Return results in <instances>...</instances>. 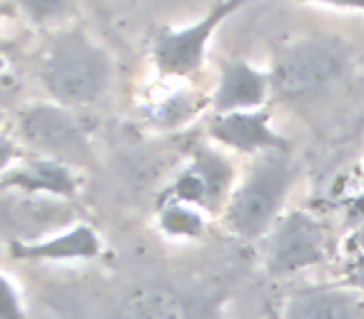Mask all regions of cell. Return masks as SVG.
<instances>
[{
	"instance_id": "5bb4252c",
	"label": "cell",
	"mask_w": 364,
	"mask_h": 319,
	"mask_svg": "<svg viewBox=\"0 0 364 319\" xmlns=\"http://www.w3.org/2000/svg\"><path fill=\"white\" fill-rule=\"evenodd\" d=\"M162 227L175 237H193L203 232V220L193 210V205L185 202H170L162 210Z\"/></svg>"
},
{
	"instance_id": "8992f818",
	"label": "cell",
	"mask_w": 364,
	"mask_h": 319,
	"mask_svg": "<svg viewBox=\"0 0 364 319\" xmlns=\"http://www.w3.org/2000/svg\"><path fill=\"white\" fill-rule=\"evenodd\" d=\"M245 0H225L208 13L198 26L182 31H165L155 40V63L165 75H190L200 67L213 31Z\"/></svg>"
},
{
	"instance_id": "ac0fdd59",
	"label": "cell",
	"mask_w": 364,
	"mask_h": 319,
	"mask_svg": "<svg viewBox=\"0 0 364 319\" xmlns=\"http://www.w3.org/2000/svg\"><path fill=\"white\" fill-rule=\"evenodd\" d=\"M16 155H18L16 142L0 135V173H3V170H6L8 165L13 163V160H16Z\"/></svg>"
},
{
	"instance_id": "30bf717a",
	"label": "cell",
	"mask_w": 364,
	"mask_h": 319,
	"mask_svg": "<svg viewBox=\"0 0 364 319\" xmlns=\"http://www.w3.org/2000/svg\"><path fill=\"white\" fill-rule=\"evenodd\" d=\"M232 180V168L218 155H198L195 163L190 165L185 173L177 178L172 185L170 195L172 202H185V205H213L225 195Z\"/></svg>"
},
{
	"instance_id": "d6986e66",
	"label": "cell",
	"mask_w": 364,
	"mask_h": 319,
	"mask_svg": "<svg viewBox=\"0 0 364 319\" xmlns=\"http://www.w3.org/2000/svg\"><path fill=\"white\" fill-rule=\"evenodd\" d=\"M349 284L364 292V257L359 259V262L352 267V272H349Z\"/></svg>"
},
{
	"instance_id": "ffe728a7",
	"label": "cell",
	"mask_w": 364,
	"mask_h": 319,
	"mask_svg": "<svg viewBox=\"0 0 364 319\" xmlns=\"http://www.w3.org/2000/svg\"><path fill=\"white\" fill-rule=\"evenodd\" d=\"M357 205L359 210L364 212V173H362V180H359V195H357Z\"/></svg>"
},
{
	"instance_id": "7a4b0ae2",
	"label": "cell",
	"mask_w": 364,
	"mask_h": 319,
	"mask_svg": "<svg viewBox=\"0 0 364 319\" xmlns=\"http://www.w3.org/2000/svg\"><path fill=\"white\" fill-rule=\"evenodd\" d=\"M41 77L60 105H90L110 82V63L82 33H65L48 48Z\"/></svg>"
},
{
	"instance_id": "7c38bea8",
	"label": "cell",
	"mask_w": 364,
	"mask_h": 319,
	"mask_svg": "<svg viewBox=\"0 0 364 319\" xmlns=\"http://www.w3.org/2000/svg\"><path fill=\"white\" fill-rule=\"evenodd\" d=\"M26 190V193H50L58 198H70L75 193V175L70 165L58 160H33L0 175V190Z\"/></svg>"
},
{
	"instance_id": "4fadbf2b",
	"label": "cell",
	"mask_w": 364,
	"mask_h": 319,
	"mask_svg": "<svg viewBox=\"0 0 364 319\" xmlns=\"http://www.w3.org/2000/svg\"><path fill=\"white\" fill-rule=\"evenodd\" d=\"M120 319H188V307L167 287H142L122 302Z\"/></svg>"
},
{
	"instance_id": "9c48e42d",
	"label": "cell",
	"mask_w": 364,
	"mask_h": 319,
	"mask_svg": "<svg viewBox=\"0 0 364 319\" xmlns=\"http://www.w3.org/2000/svg\"><path fill=\"white\" fill-rule=\"evenodd\" d=\"M272 90V77L255 70L245 60L225 63L220 85L215 92V110L235 112V110H257L264 105Z\"/></svg>"
},
{
	"instance_id": "ba28073f",
	"label": "cell",
	"mask_w": 364,
	"mask_h": 319,
	"mask_svg": "<svg viewBox=\"0 0 364 319\" xmlns=\"http://www.w3.org/2000/svg\"><path fill=\"white\" fill-rule=\"evenodd\" d=\"M284 319H364V292L352 284L299 289L284 302Z\"/></svg>"
},
{
	"instance_id": "e0dca14e",
	"label": "cell",
	"mask_w": 364,
	"mask_h": 319,
	"mask_svg": "<svg viewBox=\"0 0 364 319\" xmlns=\"http://www.w3.org/2000/svg\"><path fill=\"white\" fill-rule=\"evenodd\" d=\"M297 3H319V6H332V8H344V11L364 13V0H297Z\"/></svg>"
},
{
	"instance_id": "3957f363",
	"label": "cell",
	"mask_w": 364,
	"mask_h": 319,
	"mask_svg": "<svg viewBox=\"0 0 364 319\" xmlns=\"http://www.w3.org/2000/svg\"><path fill=\"white\" fill-rule=\"evenodd\" d=\"M349 55L347 45L334 38H307L299 40L279 58L272 77V87L284 100H307L322 95L329 87L342 82L347 75Z\"/></svg>"
},
{
	"instance_id": "277c9868",
	"label": "cell",
	"mask_w": 364,
	"mask_h": 319,
	"mask_svg": "<svg viewBox=\"0 0 364 319\" xmlns=\"http://www.w3.org/2000/svg\"><path fill=\"white\" fill-rule=\"evenodd\" d=\"M329 247L332 237L327 225L312 212L292 210L267 232L264 267L272 277H289L322 264L329 257Z\"/></svg>"
},
{
	"instance_id": "6da1fadb",
	"label": "cell",
	"mask_w": 364,
	"mask_h": 319,
	"mask_svg": "<svg viewBox=\"0 0 364 319\" xmlns=\"http://www.w3.org/2000/svg\"><path fill=\"white\" fill-rule=\"evenodd\" d=\"M297 178L289 150H269L255 163L232 190L225 207V222L242 239H259L282 217L284 202Z\"/></svg>"
},
{
	"instance_id": "8fae6325",
	"label": "cell",
	"mask_w": 364,
	"mask_h": 319,
	"mask_svg": "<svg viewBox=\"0 0 364 319\" xmlns=\"http://www.w3.org/2000/svg\"><path fill=\"white\" fill-rule=\"evenodd\" d=\"M26 262H70V259H92L100 252V239L90 227H75L43 242H18L11 249Z\"/></svg>"
},
{
	"instance_id": "2e32d148",
	"label": "cell",
	"mask_w": 364,
	"mask_h": 319,
	"mask_svg": "<svg viewBox=\"0 0 364 319\" xmlns=\"http://www.w3.org/2000/svg\"><path fill=\"white\" fill-rule=\"evenodd\" d=\"M68 0H21V6L33 21H48V18L58 16L65 8Z\"/></svg>"
},
{
	"instance_id": "52a82bcc",
	"label": "cell",
	"mask_w": 364,
	"mask_h": 319,
	"mask_svg": "<svg viewBox=\"0 0 364 319\" xmlns=\"http://www.w3.org/2000/svg\"><path fill=\"white\" fill-rule=\"evenodd\" d=\"M210 135L237 152L247 155H262L269 150H289L284 137L274 132L272 117L267 110H235V112H218V117L210 125Z\"/></svg>"
},
{
	"instance_id": "5b68a950",
	"label": "cell",
	"mask_w": 364,
	"mask_h": 319,
	"mask_svg": "<svg viewBox=\"0 0 364 319\" xmlns=\"http://www.w3.org/2000/svg\"><path fill=\"white\" fill-rule=\"evenodd\" d=\"M21 137L48 160L75 165L90 160V145L73 115L50 102H38L21 112Z\"/></svg>"
},
{
	"instance_id": "9a60e30c",
	"label": "cell",
	"mask_w": 364,
	"mask_h": 319,
	"mask_svg": "<svg viewBox=\"0 0 364 319\" xmlns=\"http://www.w3.org/2000/svg\"><path fill=\"white\" fill-rule=\"evenodd\" d=\"M0 319H26L21 294L6 274H0Z\"/></svg>"
}]
</instances>
